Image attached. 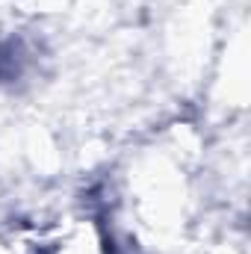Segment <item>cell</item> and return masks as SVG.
<instances>
[{"label": "cell", "mask_w": 251, "mask_h": 254, "mask_svg": "<svg viewBox=\"0 0 251 254\" xmlns=\"http://www.w3.org/2000/svg\"><path fill=\"white\" fill-rule=\"evenodd\" d=\"M30 254H113V246L98 216L74 210L42 228Z\"/></svg>", "instance_id": "cell-1"}]
</instances>
